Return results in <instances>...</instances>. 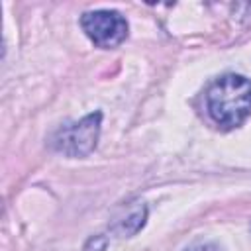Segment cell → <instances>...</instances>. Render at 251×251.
<instances>
[{
    "mask_svg": "<svg viewBox=\"0 0 251 251\" xmlns=\"http://www.w3.org/2000/svg\"><path fill=\"white\" fill-rule=\"evenodd\" d=\"M210 118L224 129L241 126L251 114V80L243 75H224L206 90Z\"/></svg>",
    "mask_w": 251,
    "mask_h": 251,
    "instance_id": "1",
    "label": "cell"
},
{
    "mask_svg": "<svg viewBox=\"0 0 251 251\" xmlns=\"http://www.w3.org/2000/svg\"><path fill=\"white\" fill-rule=\"evenodd\" d=\"M100 124L102 112H92L78 122L61 126L55 131L51 145L57 153H63L67 157H86L94 151L98 143Z\"/></svg>",
    "mask_w": 251,
    "mask_h": 251,
    "instance_id": "2",
    "label": "cell"
},
{
    "mask_svg": "<svg viewBox=\"0 0 251 251\" xmlns=\"http://www.w3.org/2000/svg\"><path fill=\"white\" fill-rule=\"evenodd\" d=\"M80 27L88 39L102 49L118 47L127 37V22L116 10L84 12L80 18Z\"/></svg>",
    "mask_w": 251,
    "mask_h": 251,
    "instance_id": "3",
    "label": "cell"
},
{
    "mask_svg": "<svg viewBox=\"0 0 251 251\" xmlns=\"http://www.w3.org/2000/svg\"><path fill=\"white\" fill-rule=\"evenodd\" d=\"M145 220H147V206L139 200L127 202L114 216L112 231L118 237H131L145 226Z\"/></svg>",
    "mask_w": 251,
    "mask_h": 251,
    "instance_id": "4",
    "label": "cell"
},
{
    "mask_svg": "<svg viewBox=\"0 0 251 251\" xmlns=\"http://www.w3.org/2000/svg\"><path fill=\"white\" fill-rule=\"evenodd\" d=\"M184 251H220L216 243H210V241H198V243H192L188 245Z\"/></svg>",
    "mask_w": 251,
    "mask_h": 251,
    "instance_id": "5",
    "label": "cell"
}]
</instances>
